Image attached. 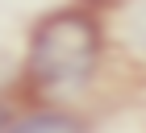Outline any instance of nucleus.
I'll use <instances>...</instances> for the list:
<instances>
[{
	"label": "nucleus",
	"mask_w": 146,
	"mask_h": 133,
	"mask_svg": "<svg viewBox=\"0 0 146 133\" xmlns=\"http://www.w3.org/2000/svg\"><path fill=\"white\" fill-rule=\"evenodd\" d=\"M104 21L84 4L42 17L25 50V88L42 104H71L88 96L104 63Z\"/></svg>",
	"instance_id": "obj_1"
},
{
	"label": "nucleus",
	"mask_w": 146,
	"mask_h": 133,
	"mask_svg": "<svg viewBox=\"0 0 146 133\" xmlns=\"http://www.w3.org/2000/svg\"><path fill=\"white\" fill-rule=\"evenodd\" d=\"M104 38L121 46L129 63L146 66V0H117L104 21Z\"/></svg>",
	"instance_id": "obj_2"
},
{
	"label": "nucleus",
	"mask_w": 146,
	"mask_h": 133,
	"mask_svg": "<svg viewBox=\"0 0 146 133\" xmlns=\"http://www.w3.org/2000/svg\"><path fill=\"white\" fill-rule=\"evenodd\" d=\"M4 133H88V125L67 108H34L25 117H13Z\"/></svg>",
	"instance_id": "obj_3"
},
{
	"label": "nucleus",
	"mask_w": 146,
	"mask_h": 133,
	"mask_svg": "<svg viewBox=\"0 0 146 133\" xmlns=\"http://www.w3.org/2000/svg\"><path fill=\"white\" fill-rule=\"evenodd\" d=\"M13 125V108H9V100H0V133Z\"/></svg>",
	"instance_id": "obj_4"
}]
</instances>
